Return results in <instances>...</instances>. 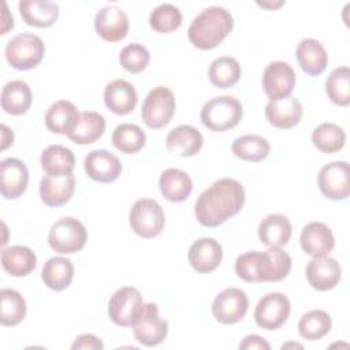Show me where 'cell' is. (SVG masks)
Here are the masks:
<instances>
[{
    "label": "cell",
    "instance_id": "obj_1",
    "mask_svg": "<svg viewBox=\"0 0 350 350\" xmlns=\"http://www.w3.org/2000/svg\"><path fill=\"white\" fill-rule=\"evenodd\" d=\"M245 204V190L234 178H221L205 189L197 198L194 215L204 227H217L234 215Z\"/></svg>",
    "mask_w": 350,
    "mask_h": 350
},
{
    "label": "cell",
    "instance_id": "obj_2",
    "mask_svg": "<svg viewBox=\"0 0 350 350\" xmlns=\"http://www.w3.org/2000/svg\"><path fill=\"white\" fill-rule=\"evenodd\" d=\"M290 254L278 246L265 252H246L235 260L237 275L249 283L279 282L290 273Z\"/></svg>",
    "mask_w": 350,
    "mask_h": 350
},
{
    "label": "cell",
    "instance_id": "obj_3",
    "mask_svg": "<svg viewBox=\"0 0 350 350\" xmlns=\"http://www.w3.org/2000/svg\"><path fill=\"white\" fill-rule=\"evenodd\" d=\"M234 18L224 7L211 5L204 8L187 29L189 41L198 49L216 48L232 30Z\"/></svg>",
    "mask_w": 350,
    "mask_h": 350
},
{
    "label": "cell",
    "instance_id": "obj_4",
    "mask_svg": "<svg viewBox=\"0 0 350 350\" xmlns=\"http://www.w3.org/2000/svg\"><path fill=\"white\" fill-rule=\"evenodd\" d=\"M243 115L242 104L232 96H219L208 100L201 109V122L212 131H227L235 127Z\"/></svg>",
    "mask_w": 350,
    "mask_h": 350
},
{
    "label": "cell",
    "instance_id": "obj_5",
    "mask_svg": "<svg viewBox=\"0 0 350 350\" xmlns=\"http://www.w3.org/2000/svg\"><path fill=\"white\" fill-rule=\"evenodd\" d=\"M8 64L19 71L37 67L45 53L42 40L33 33H19L12 37L4 49Z\"/></svg>",
    "mask_w": 350,
    "mask_h": 350
},
{
    "label": "cell",
    "instance_id": "obj_6",
    "mask_svg": "<svg viewBox=\"0 0 350 350\" xmlns=\"http://www.w3.org/2000/svg\"><path fill=\"white\" fill-rule=\"evenodd\" d=\"M129 223L137 235L149 239L161 234L165 223V215L156 200L139 198L130 209Z\"/></svg>",
    "mask_w": 350,
    "mask_h": 350
},
{
    "label": "cell",
    "instance_id": "obj_7",
    "mask_svg": "<svg viewBox=\"0 0 350 350\" xmlns=\"http://www.w3.org/2000/svg\"><path fill=\"white\" fill-rule=\"evenodd\" d=\"M88 241L85 226L75 217L67 216L56 220L48 234L49 246L60 254H72L79 252Z\"/></svg>",
    "mask_w": 350,
    "mask_h": 350
},
{
    "label": "cell",
    "instance_id": "obj_8",
    "mask_svg": "<svg viewBox=\"0 0 350 350\" xmlns=\"http://www.w3.org/2000/svg\"><path fill=\"white\" fill-rule=\"evenodd\" d=\"M175 107L174 93L165 86H156L142 103L141 118L149 129H161L172 119Z\"/></svg>",
    "mask_w": 350,
    "mask_h": 350
},
{
    "label": "cell",
    "instance_id": "obj_9",
    "mask_svg": "<svg viewBox=\"0 0 350 350\" xmlns=\"http://www.w3.org/2000/svg\"><path fill=\"white\" fill-rule=\"evenodd\" d=\"M141 293L131 286L118 288L108 302V316L119 327H133L144 309Z\"/></svg>",
    "mask_w": 350,
    "mask_h": 350
},
{
    "label": "cell",
    "instance_id": "obj_10",
    "mask_svg": "<svg viewBox=\"0 0 350 350\" xmlns=\"http://www.w3.org/2000/svg\"><path fill=\"white\" fill-rule=\"evenodd\" d=\"M291 304L282 293H268L262 295L254 308L256 324L267 331L280 328L288 319Z\"/></svg>",
    "mask_w": 350,
    "mask_h": 350
},
{
    "label": "cell",
    "instance_id": "obj_11",
    "mask_svg": "<svg viewBox=\"0 0 350 350\" xmlns=\"http://www.w3.org/2000/svg\"><path fill=\"white\" fill-rule=\"evenodd\" d=\"M249 308V298L246 293L238 287H227L220 291L212 302V314L226 325L241 321Z\"/></svg>",
    "mask_w": 350,
    "mask_h": 350
},
{
    "label": "cell",
    "instance_id": "obj_12",
    "mask_svg": "<svg viewBox=\"0 0 350 350\" xmlns=\"http://www.w3.org/2000/svg\"><path fill=\"white\" fill-rule=\"evenodd\" d=\"M135 339L148 347L160 345L168 334V323L159 316V306L153 302L145 304L133 325Z\"/></svg>",
    "mask_w": 350,
    "mask_h": 350
},
{
    "label": "cell",
    "instance_id": "obj_13",
    "mask_svg": "<svg viewBox=\"0 0 350 350\" xmlns=\"http://www.w3.org/2000/svg\"><path fill=\"white\" fill-rule=\"evenodd\" d=\"M262 88L271 101L286 98L295 88V71L283 60L272 62L262 72Z\"/></svg>",
    "mask_w": 350,
    "mask_h": 350
},
{
    "label": "cell",
    "instance_id": "obj_14",
    "mask_svg": "<svg viewBox=\"0 0 350 350\" xmlns=\"http://www.w3.org/2000/svg\"><path fill=\"white\" fill-rule=\"evenodd\" d=\"M320 191L329 200H345L350 194L349 186V163L332 161L325 164L317 176Z\"/></svg>",
    "mask_w": 350,
    "mask_h": 350
},
{
    "label": "cell",
    "instance_id": "obj_15",
    "mask_svg": "<svg viewBox=\"0 0 350 350\" xmlns=\"http://www.w3.org/2000/svg\"><path fill=\"white\" fill-rule=\"evenodd\" d=\"M129 27L126 12L116 5H105L94 16L96 33L108 42L122 41L127 36Z\"/></svg>",
    "mask_w": 350,
    "mask_h": 350
},
{
    "label": "cell",
    "instance_id": "obj_16",
    "mask_svg": "<svg viewBox=\"0 0 350 350\" xmlns=\"http://www.w3.org/2000/svg\"><path fill=\"white\" fill-rule=\"evenodd\" d=\"M29 182L26 164L15 157H7L0 163V193L7 200L21 197Z\"/></svg>",
    "mask_w": 350,
    "mask_h": 350
},
{
    "label": "cell",
    "instance_id": "obj_17",
    "mask_svg": "<svg viewBox=\"0 0 350 350\" xmlns=\"http://www.w3.org/2000/svg\"><path fill=\"white\" fill-rule=\"evenodd\" d=\"M83 168L89 178L100 183H111L122 172V164L118 156L105 149L89 152L83 160Z\"/></svg>",
    "mask_w": 350,
    "mask_h": 350
},
{
    "label": "cell",
    "instance_id": "obj_18",
    "mask_svg": "<svg viewBox=\"0 0 350 350\" xmlns=\"http://www.w3.org/2000/svg\"><path fill=\"white\" fill-rule=\"evenodd\" d=\"M305 275L308 283L313 288L319 291H327L339 283L342 278V269L335 258L329 256H319L313 257L308 262Z\"/></svg>",
    "mask_w": 350,
    "mask_h": 350
},
{
    "label": "cell",
    "instance_id": "obj_19",
    "mask_svg": "<svg viewBox=\"0 0 350 350\" xmlns=\"http://www.w3.org/2000/svg\"><path fill=\"white\" fill-rule=\"evenodd\" d=\"M223 258L221 245L213 238H200L194 241L189 249L187 260L198 273H209L215 271Z\"/></svg>",
    "mask_w": 350,
    "mask_h": 350
},
{
    "label": "cell",
    "instance_id": "obj_20",
    "mask_svg": "<svg viewBox=\"0 0 350 350\" xmlns=\"http://www.w3.org/2000/svg\"><path fill=\"white\" fill-rule=\"evenodd\" d=\"M75 190V178L72 174L45 175L40 180V197L46 206H60L70 201Z\"/></svg>",
    "mask_w": 350,
    "mask_h": 350
},
{
    "label": "cell",
    "instance_id": "obj_21",
    "mask_svg": "<svg viewBox=\"0 0 350 350\" xmlns=\"http://www.w3.org/2000/svg\"><path fill=\"white\" fill-rule=\"evenodd\" d=\"M301 247L312 257L327 256L335 246V238L328 226L321 221L308 223L299 235Z\"/></svg>",
    "mask_w": 350,
    "mask_h": 350
},
{
    "label": "cell",
    "instance_id": "obj_22",
    "mask_svg": "<svg viewBox=\"0 0 350 350\" xmlns=\"http://www.w3.org/2000/svg\"><path fill=\"white\" fill-rule=\"evenodd\" d=\"M137 101L138 96L135 88L124 79H115L104 89L105 107L116 115H127L133 112Z\"/></svg>",
    "mask_w": 350,
    "mask_h": 350
},
{
    "label": "cell",
    "instance_id": "obj_23",
    "mask_svg": "<svg viewBox=\"0 0 350 350\" xmlns=\"http://www.w3.org/2000/svg\"><path fill=\"white\" fill-rule=\"evenodd\" d=\"M202 134L190 124H180L172 129L165 138V146L174 154L180 157H191L202 148Z\"/></svg>",
    "mask_w": 350,
    "mask_h": 350
},
{
    "label": "cell",
    "instance_id": "obj_24",
    "mask_svg": "<svg viewBox=\"0 0 350 350\" xmlns=\"http://www.w3.org/2000/svg\"><path fill=\"white\" fill-rule=\"evenodd\" d=\"M302 105L295 97H286L278 101H271L265 105L267 120L278 129H291L297 126L302 118Z\"/></svg>",
    "mask_w": 350,
    "mask_h": 350
},
{
    "label": "cell",
    "instance_id": "obj_25",
    "mask_svg": "<svg viewBox=\"0 0 350 350\" xmlns=\"http://www.w3.org/2000/svg\"><path fill=\"white\" fill-rule=\"evenodd\" d=\"M297 60L304 72L308 75H320L328 63V55L320 41L314 38H304L295 49Z\"/></svg>",
    "mask_w": 350,
    "mask_h": 350
},
{
    "label": "cell",
    "instance_id": "obj_26",
    "mask_svg": "<svg viewBox=\"0 0 350 350\" xmlns=\"http://www.w3.org/2000/svg\"><path fill=\"white\" fill-rule=\"evenodd\" d=\"M18 8L25 23L36 27H49L59 16V5L48 0H21Z\"/></svg>",
    "mask_w": 350,
    "mask_h": 350
},
{
    "label": "cell",
    "instance_id": "obj_27",
    "mask_svg": "<svg viewBox=\"0 0 350 350\" xmlns=\"http://www.w3.org/2000/svg\"><path fill=\"white\" fill-rule=\"evenodd\" d=\"M293 227L290 220L280 213L265 216L258 224V238L268 247H280L290 241Z\"/></svg>",
    "mask_w": 350,
    "mask_h": 350
},
{
    "label": "cell",
    "instance_id": "obj_28",
    "mask_svg": "<svg viewBox=\"0 0 350 350\" xmlns=\"http://www.w3.org/2000/svg\"><path fill=\"white\" fill-rule=\"evenodd\" d=\"M79 118L78 108L67 100L55 101L45 113V126L55 134L68 135Z\"/></svg>",
    "mask_w": 350,
    "mask_h": 350
},
{
    "label": "cell",
    "instance_id": "obj_29",
    "mask_svg": "<svg viewBox=\"0 0 350 350\" xmlns=\"http://www.w3.org/2000/svg\"><path fill=\"white\" fill-rule=\"evenodd\" d=\"M159 187L167 201L182 202L190 196L193 182L187 172L179 168H167L159 178Z\"/></svg>",
    "mask_w": 350,
    "mask_h": 350
},
{
    "label": "cell",
    "instance_id": "obj_30",
    "mask_svg": "<svg viewBox=\"0 0 350 350\" xmlns=\"http://www.w3.org/2000/svg\"><path fill=\"white\" fill-rule=\"evenodd\" d=\"M105 131V119L94 111L79 112L74 130L67 135L70 141L78 145H89L103 137Z\"/></svg>",
    "mask_w": 350,
    "mask_h": 350
},
{
    "label": "cell",
    "instance_id": "obj_31",
    "mask_svg": "<svg viewBox=\"0 0 350 350\" xmlns=\"http://www.w3.org/2000/svg\"><path fill=\"white\" fill-rule=\"evenodd\" d=\"M1 265L11 276H26L37 265L36 253L22 245L4 247L1 252Z\"/></svg>",
    "mask_w": 350,
    "mask_h": 350
},
{
    "label": "cell",
    "instance_id": "obj_32",
    "mask_svg": "<svg viewBox=\"0 0 350 350\" xmlns=\"http://www.w3.org/2000/svg\"><path fill=\"white\" fill-rule=\"evenodd\" d=\"M33 94L25 81L15 79L4 85L1 90V108L11 115L26 113L31 105Z\"/></svg>",
    "mask_w": 350,
    "mask_h": 350
},
{
    "label": "cell",
    "instance_id": "obj_33",
    "mask_svg": "<svg viewBox=\"0 0 350 350\" xmlns=\"http://www.w3.org/2000/svg\"><path fill=\"white\" fill-rule=\"evenodd\" d=\"M74 278V265L71 260L56 256L51 257L41 271V279L46 287L55 291H62L67 288Z\"/></svg>",
    "mask_w": 350,
    "mask_h": 350
},
{
    "label": "cell",
    "instance_id": "obj_34",
    "mask_svg": "<svg viewBox=\"0 0 350 350\" xmlns=\"http://www.w3.org/2000/svg\"><path fill=\"white\" fill-rule=\"evenodd\" d=\"M40 161L46 175L72 174V170L75 167L74 153L63 145L46 146L41 153Z\"/></svg>",
    "mask_w": 350,
    "mask_h": 350
},
{
    "label": "cell",
    "instance_id": "obj_35",
    "mask_svg": "<svg viewBox=\"0 0 350 350\" xmlns=\"http://www.w3.org/2000/svg\"><path fill=\"white\" fill-rule=\"evenodd\" d=\"M231 150L241 160L258 163L269 154L271 144L267 138L254 134H247L234 139Z\"/></svg>",
    "mask_w": 350,
    "mask_h": 350
},
{
    "label": "cell",
    "instance_id": "obj_36",
    "mask_svg": "<svg viewBox=\"0 0 350 350\" xmlns=\"http://www.w3.org/2000/svg\"><path fill=\"white\" fill-rule=\"evenodd\" d=\"M208 78L212 85L227 89L234 86L241 78V66L231 56H220L212 60L208 70Z\"/></svg>",
    "mask_w": 350,
    "mask_h": 350
},
{
    "label": "cell",
    "instance_id": "obj_37",
    "mask_svg": "<svg viewBox=\"0 0 350 350\" xmlns=\"http://www.w3.org/2000/svg\"><path fill=\"white\" fill-rule=\"evenodd\" d=\"M312 142L323 153H335L345 146L346 133L340 126L325 122L313 130Z\"/></svg>",
    "mask_w": 350,
    "mask_h": 350
},
{
    "label": "cell",
    "instance_id": "obj_38",
    "mask_svg": "<svg viewBox=\"0 0 350 350\" xmlns=\"http://www.w3.org/2000/svg\"><path fill=\"white\" fill-rule=\"evenodd\" d=\"M146 142V135L142 129L133 123H120L112 133L113 146L126 154L139 152Z\"/></svg>",
    "mask_w": 350,
    "mask_h": 350
},
{
    "label": "cell",
    "instance_id": "obj_39",
    "mask_svg": "<svg viewBox=\"0 0 350 350\" xmlns=\"http://www.w3.org/2000/svg\"><path fill=\"white\" fill-rule=\"evenodd\" d=\"M331 316L321 309H312L304 313L298 321L299 335L308 340H317L331 329Z\"/></svg>",
    "mask_w": 350,
    "mask_h": 350
},
{
    "label": "cell",
    "instance_id": "obj_40",
    "mask_svg": "<svg viewBox=\"0 0 350 350\" xmlns=\"http://www.w3.org/2000/svg\"><path fill=\"white\" fill-rule=\"evenodd\" d=\"M0 299H1V314H0V323L5 327H14L18 325L26 316V301L18 293L12 288H1L0 291Z\"/></svg>",
    "mask_w": 350,
    "mask_h": 350
},
{
    "label": "cell",
    "instance_id": "obj_41",
    "mask_svg": "<svg viewBox=\"0 0 350 350\" xmlns=\"http://www.w3.org/2000/svg\"><path fill=\"white\" fill-rule=\"evenodd\" d=\"M325 93L328 98L339 105L346 107L350 103V70L347 66L338 67L325 79Z\"/></svg>",
    "mask_w": 350,
    "mask_h": 350
},
{
    "label": "cell",
    "instance_id": "obj_42",
    "mask_svg": "<svg viewBox=\"0 0 350 350\" xmlns=\"http://www.w3.org/2000/svg\"><path fill=\"white\" fill-rule=\"evenodd\" d=\"M149 25L159 33L174 31L182 25V12L172 4H160L150 12Z\"/></svg>",
    "mask_w": 350,
    "mask_h": 350
},
{
    "label": "cell",
    "instance_id": "obj_43",
    "mask_svg": "<svg viewBox=\"0 0 350 350\" xmlns=\"http://www.w3.org/2000/svg\"><path fill=\"white\" fill-rule=\"evenodd\" d=\"M150 60L149 51L141 44H129L119 53L120 66L133 74L144 71Z\"/></svg>",
    "mask_w": 350,
    "mask_h": 350
},
{
    "label": "cell",
    "instance_id": "obj_44",
    "mask_svg": "<svg viewBox=\"0 0 350 350\" xmlns=\"http://www.w3.org/2000/svg\"><path fill=\"white\" fill-rule=\"evenodd\" d=\"M72 350H90V349H104V343L101 342L100 338H97L93 334H82L79 335L74 343L71 345Z\"/></svg>",
    "mask_w": 350,
    "mask_h": 350
},
{
    "label": "cell",
    "instance_id": "obj_45",
    "mask_svg": "<svg viewBox=\"0 0 350 350\" xmlns=\"http://www.w3.org/2000/svg\"><path fill=\"white\" fill-rule=\"evenodd\" d=\"M239 349L241 350H254V349H257V350H269L271 346L264 338H261L258 335H247L239 343Z\"/></svg>",
    "mask_w": 350,
    "mask_h": 350
},
{
    "label": "cell",
    "instance_id": "obj_46",
    "mask_svg": "<svg viewBox=\"0 0 350 350\" xmlns=\"http://www.w3.org/2000/svg\"><path fill=\"white\" fill-rule=\"evenodd\" d=\"M1 130H3V144H1V149H7V146L12 145V139H14V134L12 131L5 126L3 124L1 126Z\"/></svg>",
    "mask_w": 350,
    "mask_h": 350
},
{
    "label": "cell",
    "instance_id": "obj_47",
    "mask_svg": "<svg viewBox=\"0 0 350 350\" xmlns=\"http://www.w3.org/2000/svg\"><path fill=\"white\" fill-rule=\"evenodd\" d=\"M257 4L261 5V7H264V8H278V7H280V5L283 4V1H279V3H276V4H275V3H273V4H272V3H265V1H262V3H258V1H257Z\"/></svg>",
    "mask_w": 350,
    "mask_h": 350
}]
</instances>
